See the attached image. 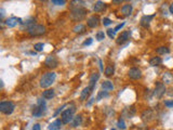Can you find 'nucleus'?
Segmentation results:
<instances>
[{"label":"nucleus","mask_w":173,"mask_h":130,"mask_svg":"<svg viewBox=\"0 0 173 130\" xmlns=\"http://www.w3.org/2000/svg\"><path fill=\"white\" fill-rule=\"evenodd\" d=\"M55 79H56V74L54 72H48V73L43 74L42 77L40 78V87L43 89L49 88L50 86H52V83H54Z\"/></svg>","instance_id":"nucleus-1"},{"label":"nucleus","mask_w":173,"mask_h":130,"mask_svg":"<svg viewBox=\"0 0 173 130\" xmlns=\"http://www.w3.org/2000/svg\"><path fill=\"white\" fill-rule=\"evenodd\" d=\"M27 33H28L31 37H39V36H42V35L46 34V26L35 23L27 28Z\"/></svg>","instance_id":"nucleus-2"},{"label":"nucleus","mask_w":173,"mask_h":130,"mask_svg":"<svg viewBox=\"0 0 173 130\" xmlns=\"http://www.w3.org/2000/svg\"><path fill=\"white\" fill-rule=\"evenodd\" d=\"M76 112L75 106H70L68 109H66L65 111H63L61 114V119H62L63 124H69L74 119V114Z\"/></svg>","instance_id":"nucleus-3"},{"label":"nucleus","mask_w":173,"mask_h":130,"mask_svg":"<svg viewBox=\"0 0 173 130\" xmlns=\"http://www.w3.org/2000/svg\"><path fill=\"white\" fill-rule=\"evenodd\" d=\"M87 13H88V11L85 10V8L75 9V10L70 11V18L75 22H80V21H82V20H85V18Z\"/></svg>","instance_id":"nucleus-4"},{"label":"nucleus","mask_w":173,"mask_h":130,"mask_svg":"<svg viewBox=\"0 0 173 130\" xmlns=\"http://www.w3.org/2000/svg\"><path fill=\"white\" fill-rule=\"evenodd\" d=\"M14 109H15V105L11 101H2L0 103V112L5 115H11Z\"/></svg>","instance_id":"nucleus-5"},{"label":"nucleus","mask_w":173,"mask_h":130,"mask_svg":"<svg viewBox=\"0 0 173 130\" xmlns=\"http://www.w3.org/2000/svg\"><path fill=\"white\" fill-rule=\"evenodd\" d=\"M46 102L43 101L42 99H39L38 100V104H37L36 106L34 107L33 109V116L34 117H40L43 115V113L46 112Z\"/></svg>","instance_id":"nucleus-6"},{"label":"nucleus","mask_w":173,"mask_h":130,"mask_svg":"<svg viewBox=\"0 0 173 130\" xmlns=\"http://www.w3.org/2000/svg\"><path fill=\"white\" fill-rule=\"evenodd\" d=\"M167 92V88H165V85L162 81H156V86H155V91H154V96L157 98V99H161L165 93Z\"/></svg>","instance_id":"nucleus-7"},{"label":"nucleus","mask_w":173,"mask_h":130,"mask_svg":"<svg viewBox=\"0 0 173 130\" xmlns=\"http://www.w3.org/2000/svg\"><path fill=\"white\" fill-rule=\"evenodd\" d=\"M44 65H46V67L50 68V70H54L59 66V60L55 55H49V57H46V61H44Z\"/></svg>","instance_id":"nucleus-8"},{"label":"nucleus","mask_w":173,"mask_h":130,"mask_svg":"<svg viewBox=\"0 0 173 130\" xmlns=\"http://www.w3.org/2000/svg\"><path fill=\"white\" fill-rule=\"evenodd\" d=\"M128 76H129L130 79L139 80V79L142 78V70L137 67H131L128 72Z\"/></svg>","instance_id":"nucleus-9"},{"label":"nucleus","mask_w":173,"mask_h":130,"mask_svg":"<svg viewBox=\"0 0 173 130\" xmlns=\"http://www.w3.org/2000/svg\"><path fill=\"white\" fill-rule=\"evenodd\" d=\"M130 36H131V31H122L121 34H120L118 37H117V40H116L117 44L121 46V44H126L127 41H129Z\"/></svg>","instance_id":"nucleus-10"},{"label":"nucleus","mask_w":173,"mask_h":130,"mask_svg":"<svg viewBox=\"0 0 173 130\" xmlns=\"http://www.w3.org/2000/svg\"><path fill=\"white\" fill-rule=\"evenodd\" d=\"M141 117H142V120L144 122H152V120H154L155 114H154V111H152V109H145L144 112L142 113Z\"/></svg>","instance_id":"nucleus-11"},{"label":"nucleus","mask_w":173,"mask_h":130,"mask_svg":"<svg viewBox=\"0 0 173 130\" xmlns=\"http://www.w3.org/2000/svg\"><path fill=\"white\" fill-rule=\"evenodd\" d=\"M87 25L90 27V28H96L98 25H100V18L98 15H92L88 18L87 21Z\"/></svg>","instance_id":"nucleus-12"},{"label":"nucleus","mask_w":173,"mask_h":130,"mask_svg":"<svg viewBox=\"0 0 173 130\" xmlns=\"http://www.w3.org/2000/svg\"><path fill=\"white\" fill-rule=\"evenodd\" d=\"M154 16H155V15H144V16H142L141 21H139L141 26H142V27H144V28H148V27L150 26V22L152 21Z\"/></svg>","instance_id":"nucleus-13"},{"label":"nucleus","mask_w":173,"mask_h":130,"mask_svg":"<svg viewBox=\"0 0 173 130\" xmlns=\"http://www.w3.org/2000/svg\"><path fill=\"white\" fill-rule=\"evenodd\" d=\"M18 23L22 24V20L21 18H15V16H12V18H9L5 20V24H7V26H8V27H11V28H12V27H15Z\"/></svg>","instance_id":"nucleus-14"},{"label":"nucleus","mask_w":173,"mask_h":130,"mask_svg":"<svg viewBox=\"0 0 173 130\" xmlns=\"http://www.w3.org/2000/svg\"><path fill=\"white\" fill-rule=\"evenodd\" d=\"M85 2L83 0H72L69 5V8L70 10H75V9L85 8Z\"/></svg>","instance_id":"nucleus-15"},{"label":"nucleus","mask_w":173,"mask_h":130,"mask_svg":"<svg viewBox=\"0 0 173 130\" xmlns=\"http://www.w3.org/2000/svg\"><path fill=\"white\" fill-rule=\"evenodd\" d=\"M162 83L165 85H171L173 83V74H171L170 72H165L162 75Z\"/></svg>","instance_id":"nucleus-16"},{"label":"nucleus","mask_w":173,"mask_h":130,"mask_svg":"<svg viewBox=\"0 0 173 130\" xmlns=\"http://www.w3.org/2000/svg\"><path fill=\"white\" fill-rule=\"evenodd\" d=\"M92 88H91L90 86L85 87V89H83L82 91H81V94H80V101H85V100L88 99L89 96H90V93L92 92Z\"/></svg>","instance_id":"nucleus-17"},{"label":"nucleus","mask_w":173,"mask_h":130,"mask_svg":"<svg viewBox=\"0 0 173 130\" xmlns=\"http://www.w3.org/2000/svg\"><path fill=\"white\" fill-rule=\"evenodd\" d=\"M62 125H63L62 119H56L53 122L50 124L49 127H48V129L49 130H59L61 128H62Z\"/></svg>","instance_id":"nucleus-18"},{"label":"nucleus","mask_w":173,"mask_h":130,"mask_svg":"<svg viewBox=\"0 0 173 130\" xmlns=\"http://www.w3.org/2000/svg\"><path fill=\"white\" fill-rule=\"evenodd\" d=\"M132 11H133V7L131 5H123L121 8V13L124 16H130L132 14Z\"/></svg>","instance_id":"nucleus-19"},{"label":"nucleus","mask_w":173,"mask_h":130,"mask_svg":"<svg viewBox=\"0 0 173 130\" xmlns=\"http://www.w3.org/2000/svg\"><path fill=\"white\" fill-rule=\"evenodd\" d=\"M106 9V3L103 2V1H98V2L94 5V7H93V10H94V12H103L104 10Z\"/></svg>","instance_id":"nucleus-20"},{"label":"nucleus","mask_w":173,"mask_h":130,"mask_svg":"<svg viewBox=\"0 0 173 130\" xmlns=\"http://www.w3.org/2000/svg\"><path fill=\"white\" fill-rule=\"evenodd\" d=\"M135 114V109L134 106H130V107H126V109H123V112H122V115L126 117H128V118H131L133 115Z\"/></svg>","instance_id":"nucleus-21"},{"label":"nucleus","mask_w":173,"mask_h":130,"mask_svg":"<svg viewBox=\"0 0 173 130\" xmlns=\"http://www.w3.org/2000/svg\"><path fill=\"white\" fill-rule=\"evenodd\" d=\"M98 78H100V74L98 73H93L90 77V85L89 86L92 88V90H94L95 88V85H96V81L98 80Z\"/></svg>","instance_id":"nucleus-22"},{"label":"nucleus","mask_w":173,"mask_h":130,"mask_svg":"<svg viewBox=\"0 0 173 130\" xmlns=\"http://www.w3.org/2000/svg\"><path fill=\"white\" fill-rule=\"evenodd\" d=\"M85 31H87V27H85V25H83V24H78V25H76L74 28H72V31L75 33V34H83V33H85Z\"/></svg>","instance_id":"nucleus-23"},{"label":"nucleus","mask_w":173,"mask_h":130,"mask_svg":"<svg viewBox=\"0 0 173 130\" xmlns=\"http://www.w3.org/2000/svg\"><path fill=\"white\" fill-rule=\"evenodd\" d=\"M54 96H55V92L53 89H46V91H43V93H42L43 99L46 100H51L52 98H54Z\"/></svg>","instance_id":"nucleus-24"},{"label":"nucleus","mask_w":173,"mask_h":130,"mask_svg":"<svg viewBox=\"0 0 173 130\" xmlns=\"http://www.w3.org/2000/svg\"><path fill=\"white\" fill-rule=\"evenodd\" d=\"M161 63H162V60H161L160 57H154L149 60V65H150V66H152V67H155V66H159Z\"/></svg>","instance_id":"nucleus-25"},{"label":"nucleus","mask_w":173,"mask_h":130,"mask_svg":"<svg viewBox=\"0 0 173 130\" xmlns=\"http://www.w3.org/2000/svg\"><path fill=\"white\" fill-rule=\"evenodd\" d=\"M115 73V66L114 65H108L107 67L104 70V74H105L106 77H111Z\"/></svg>","instance_id":"nucleus-26"},{"label":"nucleus","mask_w":173,"mask_h":130,"mask_svg":"<svg viewBox=\"0 0 173 130\" xmlns=\"http://www.w3.org/2000/svg\"><path fill=\"white\" fill-rule=\"evenodd\" d=\"M81 122H82V117H81V115H78V116L74 117V119L72 122V127H78V126L81 125Z\"/></svg>","instance_id":"nucleus-27"},{"label":"nucleus","mask_w":173,"mask_h":130,"mask_svg":"<svg viewBox=\"0 0 173 130\" xmlns=\"http://www.w3.org/2000/svg\"><path fill=\"white\" fill-rule=\"evenodd\" d=\"M156 52H157L159 55H165V54H168V53H170V49H169L168 47H159L156 49Z\"/></svg>","instance_id":"nucleus-28"},{"label":"nucleus","mask_w":173,"mask_h":130,"mask_svg":"<svg viewBox=\"0 0 173 130\" xmlns=\"http://www.w3.org/2000/svg\"><path fill=\"white\" fill-rule=\"evenodd\" d=\"M102 88L104 89V90H113L114 89V85H113V83L109 80H105L102 83Z\"/></svg>","instance_id":"nucleus-29"},{"label":"nucleus","mask_w":173,"mask_h":130,"mask_svg":"<svg viewBox=\"0 0 173 130\" xmlns=\"http://www.w3.org/2000/svg\"><path fill=\"white\" fill-rule=\"evenodd\" d=\"M106 96H108V92H107V90L100 91V92L98 93V96H96V101H101L103 98H106Z\"/></svg>","instance_id":"nucleus-30"},{"label":"nucleus","mask_w":173,"mask_h":130,"mask_svg":"<svg viewBox=\"0 0 173 130\" xmlns=\"http://www.w3.org/2000/svg\"><path fill=\"white\" fill-rule=\"evenodd\" d=\"M43 47H44V44H42V42H38V44H35L34 49H35V51L40 52V51H42V50H43Z\"/></svg>","instance_id":"nucleus-31"},{"label":"nucleus","mask_w":173,"mask_h":130,"mask_svg":"<svg viewBox=\"0 0 173 130\" xmlns=\"http://www.w3.org/2000/svg\"><path fill=\"white\" fill-rule=\"evenodd\" d=\"M117 126H118L119 129H121V130L126 129V122H124V120L122 119V118H119L118 122H117Z\"/></svg>","instance_id":"nucleus-32"},{"label":"nucleus","mask_w":173,"mask_h":130,"mask_svg":"<svg viewBox=\"0 0 173 130\" xmlns=\"http://www.w3.org/2000/svg\"><path fill=\"white\" fill-rule=\"evenodd\" d=\"M105 39V34H104V31H98V34H96V40L98 41H102Z\"/></svg>","instance_id":"nucleus-33"},{"label":"nucleus","mask_w":173,"mask_h":130,"mask_svg":"<svg viewBox=\"0 0 173 130\" xmlns=\"http://www.w3.org/2000/svg\"><path fill=\"white\" fill-rule=\"evenodd\" d=\"M51 1L55 5H64L66 3V0H51Z\"/></svg>","instance_id":"nucleus-34"},{"label":"nucleus","mask_w":173,"mask_h":130,"mask_svg":"<svg viewBox=\"0 0 173 130\" xmlns=\"http://www.w3.org/2000/svg\"><path fill=\"white\" fill-rule=\"evenodd\" d=\"M107 35H108L111 39H114L115 36H116V31H115V29H111V28L107 29Z\"/></svg>","instance_id":"nucleus-35"},{"label":"nucleus","mask_w":173,"mask_h":130,"mask_svg":"<svg viewBox=\"0 0 173 130\" xmlns=\"http://www.w3.org/2000/svg\"><path fill=\"white\" fill-rule=\"evenodd\" d=\"M102 22H103L104 26H108V25H111V24L113 23V21H111V18H104L103 20H102Z\"/></svg>","instance_id":"nucleus-36"},{"label":"nucleus","mask_w":173,"mask_h":130,"mask_svg":"<svg viewBox=\"0 0 173 130\" xmlns=\"http://www.w3.org/2000/svg\"><path fill=\"white\" fill-rule=\"evenodd\" d=\"M165 105L167 107H173V100H167V101H165Z\"/></svg>","instance_id":"nucleus-37"},{"label":"nucleus","mask_w":173,"mask_h":130,"mask_svg":"<svg viewBox=\"0 0 173 130\" xmlns=\"http://www.w3.org/2000/svg\"><path fill=\"white\" fill-rule=\"evenodd\" d=\"M92 41H93V39L92 38H88L85 41H83V46H90L91 44H92Z\"/></svg>","instance_id":"nucleus-38"},{"label":"nucleus","mask_w":173,"mask_h":130,"mask_svg":"<svg viewBox=\"0 0 173 130\" xmlns=\"http://www.w3.org/2000/svg\"><path fill=\"white\" fill-rule=\"evenodd\" d=\"M124 25H126V23H121V24H118V25H117L116 26V27H115V31H116V33H117V31H119V29H121L122 28V27H123V26Z\"/></svg>","instance_id":"nucleus-39"},{"label":"nucleus","mask_w":173,"mask_h":130,"mask_svg":"<svg viewBox=\"0 0 173 130\" xmlns=\"http://www.w3.org/2000/svg\"><path fill=\"white\" fill-rule=\"evenodd\" d=\"M65 106H66V105H63V106L59 107V109H57L56 112H55V113H54V116H57V115H59V113L62 112V111H63V109H64V107H65Z\"/></svg>","instance_id":"nucleus-40"},{"label":"nucleus","mask_w":173,"mask_h":130,"mask_svg":"<svg viewBox=\"0 0 173 130\" xmlns=\"http://www.w3.org/2000/svg\"><path fill=\"white\" fill-rule=\"evenodd\" d=\"M33 130H41V127H40L39 124H35L34 127H33Z\"/></svg>","instance_id":"nucleus-41"},{"label":"nucleus","mask_w":173,"mask_h":130,"mask_svg":"<svg viewBox=\"0 0 173 130\" xmlns=\"http://www.w3.org/2000/svg\"><path fill=\"white\" fill-rule=\"evenodd\" d=\"M111 1H113L114 5H121V2L124 1V0H111Z\"/></svg>","instance_id":"nucleus-42"},{"label":"nucleus","mask_w":173,"mask_h":130,"mask_svg":"<svg viewBox=\"0 0 173 130\" xmlns=\"http://www.w3.org/2000/svg\"><path fill=\"white\" fill-rule=\"evenodd\" d=\"M167 93H168L169 96H173V88H171L170 90H169L168 92H167Z\"/></svg>","instance_id":"nucleus-43"},{"label":"nucleus","mask_w":173,"mask_h":130,"mask_svg":"<svg viewBox=\"0 0 173 130\" xmlns=\"http://www.w3.org/2000/svg\"><path fill=\"white\" fill-rule=\"evenodd\" d=\"M169 11H170V13H171V14H173V3L170 5V8H169Z\"/></svg>","instance_id":"nucleus-44"},{"label":"nucleus","mask_w":173,"mask_h":130,"mask_svg":"<svg viewBox=\"0 0 173 130\" xmlns=\"http://www.w3.org/2000/svg\"><path fill=\"white\" fill-rule=\"evenodd\" d=\"M94 100H95V99H93V98H92V99H91V100H90V101H89L88 105H91V104H92V103H93V101H94Z\"/></svg>","instance_id":"nucleus-45"},{"label":"nucleus","mask_w":173,"mask_h":130,"mask_svg":"<svg viewBox=\"0 0 173 130\" xmlns=\"http://www.w3.org/2000/svg\"><path fill=\"white\" fill-rule=\"evenodd\" d=\"M98 62H100V67H101V70H103V66H102V61L100 60Z\"/></svg>","instance_id":"nucleus-46"},{"label":"nucleus","mask_w":173,"mask_h":130,"mask_svg":"<svg viewBox=\"0 0 173 130\" xmlns=\"http://www.w3.org/2000/svg\"><path fill=\"white\" fill-rule=\"evenodd\" d=\"M39 1H41V2H44V1H46V0H39Z\"/></svg>","instance_id":"nucleus-47"},{"label":"nucleus","mask_w":173,"mask_h":130,"mask_svg":"<svg viewBox=\"0 0 173 130\" xmlns=\"http://www.w3.org/2000/svg\"><path fill=\"white\" fill-rule=\"evenodd\" d=\"M111 130H116V129H111Z\"/></svg>","instance_id":"nucleus-48"}]
</instances>
